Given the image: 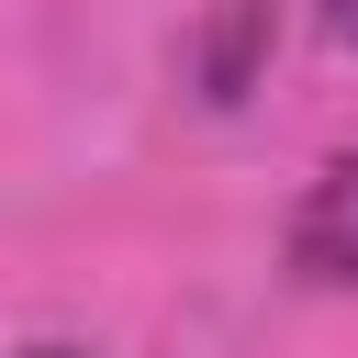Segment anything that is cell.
Returning a JSON list of instances; mask_svg holds the SVG:
<instances>
[{
	"mask_svg": "<svg viewBox=\"0 0 358 358\" xmlns=\"http://www.w3.org/2000/svg\"><path fill=\"white\" fill-rule=\"evenodd\" d=\"M291 268L324 291H358V157H336L291 213Z\"/></svg>",
	"mask_w": 358,
	"mask_h": 358,
	"instance_id": "cell-1",
	"label": "cell"
},
{
	"mask_svg": "<svg viewBox=\"0 0 358 358\" xmlns=\"http://www.w3.org/2000/svg\"><path fill=\"white\" fill-rule=\"evenodd\" d=\"M324 11H336V34H347V45H358V0H324Z\"/></svg>",
	"mask_w": 358,
	"mask_h": 358,
	"instance_id": "cell-2",
	"label": "cell"
},
{
	"mask_svg": "<svg viewBox=\"0 0 358 358\" xmlns=\"http://www.w3.org/2000/svg\"><path fill=\"white\" fill-rule=\"evenodd\" d=\"M22 358H78V347H22Z\"/></svg>",
	"mask_w": 358,
	"mask_h": 358,
	"instance_id": "cell-3",
	"label": "cell"
}]
</instances>
